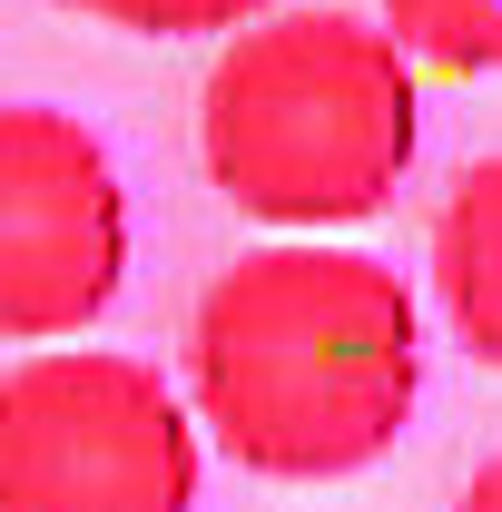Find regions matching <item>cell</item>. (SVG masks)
Here are the masks:
<instances>
[{
	"label": "cell",
	"instance_id": "7",
	"mask_svg": "<svg viewBox=\"0 0 502 512\" xmlns=\"http://www.w3.org/2000/svg\"><path fill=\"white\" fill-rule=\"evenodd\" d=\"M99 30H128V40H237L256 20H276V0H60Z\"/></svg>",
	"mask_w": 502,
	"mask_h": 512
},
{
	"label": "cell",
	"instance_id": "4",
	"mask_svg": "<svg viewBox=\"0 0 502 512\" xmlns=\"http://www.w3.org/2000/svg\"><path fill=\"white\" fill-rule=\"evenodd\" d=\"M128 286V188L99 128L50 99H0V335L60 345Z\"/></svg>",
	"mask_w": 502,
	"mask_h": 512
},
{
	"label": "cell",
	"instance_id": "2",
	"mask_svg": "<svg viewBox=\"0 0 502 512\" xmlns=\"http://www.w3.org/2000/svg\"><path fill=\"white\" fill-rule=\"evenodd\" d=\"M424 148V89L384 20L276 10L237 30L197 89V158L227 207L266 227H355L404 188Z\"/></svg>",
	"mask_w": 502,
	"mask_h": 512
},
{
	"label": "cell",
	"instance_id": "1",
	"mask_svg": "<svg viewBox=\"0 0 502 512\" xmlns=\"http://www.w3.org/2000/svg\"><path fill=\"white\" fill-rule=\"evenodd\" d=\"M424 404V306L365 247H247L188 316V414L237 473L345 483Z\"/></svg>",
	"mask_w": 502,
	"mask_h": 512
},
{
	"label": "cell",
	"instance_id": "3",
	"mask_svg": "<svg viewBox=\"0 0 502 512\" xmlns=\"http://www.w3.org/2000/svg\"><path fill=\"white\" fill-rule=\"evenodd\" d=\"M0 512H197L188 394L109 345H40L0 375Z\"/></svg>",
	"mask_w": 502,
	"mask_h": 512
},
{
	"label": "cell",
	"instance_id": "8",
	"mask_svg": "<svg viewBox=\"0 0 502 512\" xmlns=\"http://www.w3.org/2000/svg\"><path fill=\"white\" fill-rule=\"evenodd\" d=\"M453 512H502V453H493V463H473V483L453 493Z\"/></svg>",
	"mask_w": 502,
	"mask_h": 512
},
{
	"label": "cell",
	"instance_id": "5",
	"mask_svg": "<svg viewBox=\"0 0 502 512\" xmlns=\"http://www.w3.org/2000/svg\"><path fill=\"white\" fill-rule=\"evenodd\" d=\"M434 306L463 355L502 375V148L473 158L434 207Z\"/></svg>",
	"mask_w": 502,
	"mask_h": 512
},
{
	"label": "cell",
	"instance_id": "6",
	"mask_svg": "<svg viewBox=\"0 0 502 512\" xmlns=\"http://www.w3.org/2000/svg\"><path fill=\"white\" fill-rule=\"evenodd\" d=\"M384 30L404 60L453 69V79L502 69V0H384Z\"/></svg>",
	"mask_w": 502,
	"mask_h": 512
}]
</instances>
